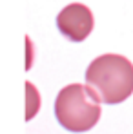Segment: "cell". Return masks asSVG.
I'll list each match as a JSON object with an SVG mask.
<instances>
[{
	"label": "cell",
	"mask_w": 133,
	"mask_h": 134,
	"mask_svg": "<svg viewBox=\"0 0 133 134\" xmlns=\"http://www.w3.org/2000/svg\"><path fill=\"white\" fill-rule=\"evenodd\" d=\"M86 83L102 103H120L133 92V64L120 54H102L89 64Z\"/></svg>",
	"instance_id": "1"
},
{
	"label": "cell",
	"mask_w": 133,
	"mask_h": 134,
	"mask_svg": "<svg viewBox=\"0 0 133 134\" xmlns=\"http://www.w3.org/2000/svg\"><path fill=\"white\" fill-rule=\"evenodd\" d=\"M55 114L60 125L71 132H86L100 118V100L89 85L73 83L58 92Z\"/></svg>",
	"instance_id": "2"
},
{
	"label": "cell",
	"mask_w": 133,
	"mask_h": 134,
	"mask_svg": "<svg viewBox=\"0 0 133 134\" xmlns=\"http://www.w3.org/2000/svg\"><path fill=\"white\" fill-rule=\"evenodd\" d=\"M57 25L66 38L82 42L93 31V13L84 4H69L58 13Z\"/></svg>",
	"instance_id": "3"
}]
</instances>
